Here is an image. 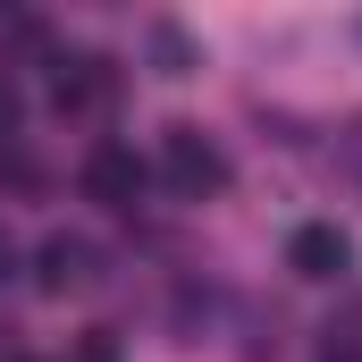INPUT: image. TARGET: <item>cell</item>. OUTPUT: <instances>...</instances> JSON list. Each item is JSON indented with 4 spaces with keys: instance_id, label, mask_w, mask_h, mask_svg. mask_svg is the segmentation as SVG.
Masks as SVG:
<instances>
[{
    "instance_id": "cell-1",
    "label": "cell",
    "mask_w": 362,
    "mask_h": 362,
    "mask_svg": "<svg viewBox=\"0 0 362 362\" xmlns=\"http://www.w3.org/2000/svg\"><path fill=\"white\" fill-rule=\"evenodd\" d=\"M160 177L177 185L185 202H202V194L228 185V160H219V144H202L194 127H169V144H160Z\"/></svg>"
},
{
    "instance_id": "cell-2",
    "label": "cell",
    "mask_w": 362,
    "mask_h": 362,
    "mask_svg": "<svg viewBox=\"0 0 362 362\" xmlns=\"http://www.w3.org/2000/svg\"><path fill=\"white\" fill-rule=\"evenodd\" d=\"M144 177H152V169H144L127 144H93V152H85V194H93V202H135Z\"/></svg>"
},
{
    "instance_id": "cell-3",
    "label": "cell",
    "mask_w": 362,
    "mask_h": 362,
    "mask_svg": "<svg viewBox=\"0 0 362 362\" xmlns=\"http://www.w3.org/2000/svg\"><path fill=\"white\" fill-rule=\"evenodd\" d=\"M286 262L303 278H337L346 262H354V245L337 236V228H295V245H286Z\"/></svg>"
},
{
    "instance_id": "cell-4",
    "label": "cell",
    "mask_w": 362,
    "mask_h": 362,
    "mask_svg": "<svg viewBox=\"0 0 362 362\" xmlns=\"http://www.w3.org/2000/svg\"><path fill=\"white\" fill-rule=\"evenodd\" d=\"M110 101V68L101 59H68L59 68V110H101Z\"/></svg>"
},
{
    "instance_id": "cell-5",
    "label": "cell",
    "mask_w": 362,
    "mask_h": 362,
    "mask_svg": "<svg viewBox=\"0 0 362 362\" xmlns=\"http://www.w3.org/2000/svg\"><path fill=\"white\" fill-rule=\"evenodd\" d=\"M85 262H93V253L76 245V236H51V245H42V270H34V278H42L51 295H68V286H85Z\"/></svg>"
},
{
    "instance_id": "cell-6",
    "label": "cell",
    "mask_w": 362,
    "mask_h": 362,
    "mask_svg": "<svg viewBox=\"0 0 362 362\" xmlns=\"http://www.w3.org/2000/svg\"><path fill=\"white\" fill-rule=\"evenodd\" d=\"M320 362H362V303L346 320H329V337H320Z\"/></svg>"
},
{
    "instance_id": "cell-7",
    "label": "cell",
    "mask_w": 362,
    "mask_h": 362,
    "mask_svg": "<svg viewBox=\"0 0 362 362\" xmlns=\"http://www.w3.org/2000/svg\"><path fill=\"white\" fill-rule=\"evenodd\" d=\"M8 135H17V93L0 85V144H8Z\"/></svg>"
},
{
    "instance_id": "cell-8",
    "label": "cell",
    "mask_w": 362,
    "mask_h": 362,
    "mask_svg": "<svg viewBox=\"0 0 362 362\" xmlns=\"http://www.w3.org/2000/svg\"><path fill=\"white\" fill-rule=\"evenodd\" d=\"M0 270H8V245H0Z\"/></svg>"
}]
</instances>
